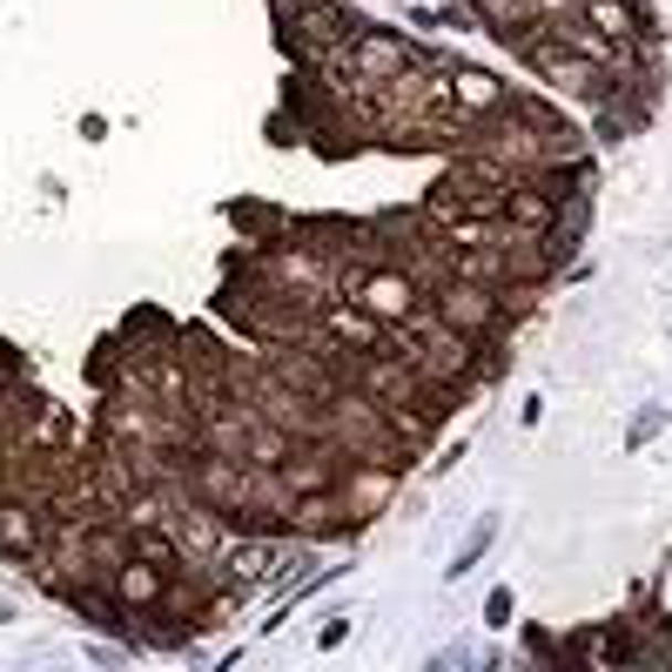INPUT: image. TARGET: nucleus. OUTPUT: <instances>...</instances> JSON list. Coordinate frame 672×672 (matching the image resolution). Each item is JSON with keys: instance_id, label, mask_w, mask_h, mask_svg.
<instances>
[{"instance_id": "nucleus-1", "label": "nucleus", "mask_w": 672, "mask_h": 672, "mask_svg": "<svg viewBox=\"0 0 672 672\" xmlns=\"http://www.w3.org/2000/svg\"><path fill=\"white\" fill-rule=\"evenodd\" d=\"M108 592H115L122 612L161 619V612H168V571H161L155 558H141V552H122V565L108 571Z\"/></svg>"}, {"instance_id": "nucleus-6", "label": "nucleus", "mask_w": 672, "mask_h": 672, "mask_svg": "<svg viewBox=\"0 0 672 672\" xmlns=\"http://www.w3.org/2000/svg\"><path fill=\"white\" fill-rule=\"evenodd\" d=\"M512 612H518V606H512V592L497 585V592L484 599V626H491V632H504V626H512Z\"/></svg>"}, {"instance_id": "nucleus-3", "label": "nucleus", "mask_w": 672, "mask_h": 672, "mask_svg": "<svg viewBox=\"0 0 672 672\" xmlns=\"http://www.w3.org/2000/svg\"><path fill=\"white\" fill-rule=\"evenodd\" d=\"M344 538V532H357L350 525V512H344V497H336V484H323V491H296L290 497V518H283V538Z\"/></svg>"}, {"instance_id": "nucleus-8", "label": "nucleus", "mask_w": 672, "mask_h": 672, "mask_svg": "<svg viewBox=\"0 0 672 672\" xmlns=\"http://www.w3.org/2000/svg\"><path fill=\"white\" fill-rule=\"evenodd\" d=\"M458 659H424V665H417V672H451Z\"/></svg>"}, {"instance_id": "nucleus-2", "label": "nucleus", "mask_w": 672, "mask_h": 672, "mask_svg": "<svg viewBox=\"0 0 672 672\" xmlns=\"http://www.w3.org/2000/svg\"><path fill=\"white\" fill-rule=\"evenodd\" d=\"M397 477H403V464H364V458H344L336 497H344L350 525H370V518L384 512V504H390V491H397Z\"/></svg>"}, {"instance_id": "nucleus-7", "label": "nucleus", "mask_w": 672, "mask_h": 672, "mask_svg": "<svg viewBox=\"0 0 672 672\" xmlns=\"http://www.w3.org/2000/svg\"><path fill=\"white\" fill-rule=\"evenodd\" d=\"M344 639H350V619H344V612H336V619H329V626L316 632V645H323V652H336V645H344Z\"/></svg>"}, {"instance_id": "nucleus-5", "label": "nucleus", "mask_w": 672, "mask_h": 672, "mask_svg": "<svg viewBox=\"0 0 672 672\" xmlns=\"http://www.w3.org/2000/svg\"><path fill=\"white\" fill-rule=\"evenodd\" d=\"M659 431H665V403H639L632 410V431H626V451H645Z\"/></svg>"}, {"instance_id": "nucleus-4", "label": "nucleus", "mask_w": 672, "mask_h": 672, "mask_svg": "<svg viewBox=\"0 0 672 672\" xmlns=\"http://www.w3.org/2000/svg\"><path fill=\"white\" fill-rule=\"evenodd\" d=\"M491 538H497V518H477V532H471V538L458 545V558L444 565V578H464V571H471V565H477V558L491 552Z\"/></svg>"}]
</instances>
